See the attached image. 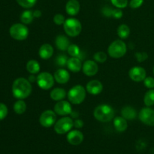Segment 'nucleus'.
<instances>
[{
  "mask_svg": "<svg viewBox=\"0 0 154 154\" xmlns=\"http://www.w3.org/2000/svg\"><path fill=\"white\" fill-rule=\"evenodd\" d=\"M32 90L29 81L23 78H19L15 80L12 85V93L18 99H24L30 96Z\"/></svg>",
  "mask_w": 154,
  "mask_h": 154,
  "instance_id": "nucleus-1",
  "label": "nucleus"
},
{
  "mask_svg": "<svg viewBox=\"0 0 154 154\" xmlns=\"http://www.w3.org/2000/svg\"><path fill=\"white\" fill-rule=\"evenodd\" d=\"M95 118L102 123H108L112 120L114 117V111L112 107L106 104L99 105L93 111Z\"/></svg>",
  "mask_w": 154,
  "mask_h": 154,
  "instance_id": "nucleus-2",
  "label": "nucleus"
},
{
  "mask_svg": "<svg viewBox=\"0 0 154 154\" xmlns=\"http://www.w3.org/2000/svg\"><path fill=\"white\" fill-rule=\"evenodd\" d=\"M87 90L81 85H75L69 90L67 96L69 101L73 105H80L85 99Z\"/></svg>",
  "mask_w": 154,
  "mask_h": 154,
  "instance_id": "nucleus-3",
  "label": "nucleus"
},
{
  "mask_svg": "<svg viewBox=\"0 0 154 154\" xmlns=\"http://www.w3.org/2000/svg\"><path fill=\"white\" fill-rule=\"evenodd\" d=\"M63 29L66 35L71 37H76L82 31V25L79 20L72 17L66 20L63 24Z\"/></svg>",
  "mask_w": 154,
  "mask_h": 154,
  "instance_id": "nucleus-4",
  "label": "nucleus"
},
{
  "mask_svg": "<svg viewBox=\"0 0 154 154\" xmlns=\"http://www.w3.org/2000/svg\"><path fill=\"white\" fill-rule=\"evenodd\" d=\"M127 47L123 41L116 40L109 45L108 49V55L114 59H119L123 57L126 54Z\"/></svg>",
  "mask_w": 154,
  "mask_h": 154,
  "instance_id": "nucleus-5",
  "label": "nucleus"
},
{
  "mask_svg": "<svg viewBox=\"0 0 154 154\" xmlns=\"http://www.w3.org/2000/svg\"><path fill=\"white\" fill-rule=\"evenodd\" d=\"M11 36L17 41H23L29 36V29L23 23H15L11 26L9 30Z\"/></svg>",
  "mask_w": 154,
  "mask_h": 154,
  "instance_id": "nucleus-6",
  "label": "nucleus"
},
{
  "mask_svg": "<svg viewBox=\"0 0 154 154\" xmlns=\"http://www.w3.org/2000/svg\"><path fill=\"white\" fill-rule=\"evenodd\" d=\"M74 126V120L72 117H62L56 122L54 124V130L57 134L63 135L69 132Z\"/></svg>",
  "mask_w": 154,
  "mask_h": 154,
  "instance_id": "nucleus-7",
  "label": "nucleus"
},
{
  "mask_svg": "<svg viewBox=\"0 0 154 154\" xmlns=\"http://www.w3.org/2000/svg\"><path fill=\"white\" fill-rule=\"evenodd\" d=\"M54 77L49 72H42L37 76L36 82L38 86L44 90H48L54 87Z\"/></svg>",
  "mask_w": 154,
  "mask_h": 154,
  "instance_id": "nucleus-8",
  "label": "nucleus"
},
{
  "mask_svg": "<svg viewBox=\"0 0 154 154\" xmlns=\"http://www.w3.org/2000/svg\"><path fill=\"white\" fill-rule=\"evenodd\" d=\"M57 122V114L52 110H46L42 113L39 117L41 126L45 128H50L54 126Z\"/></svg>",
  "mask_w": 154,
  "mask_h": 154,
  "instance_id": "nucleus-9",
  "label": "nucleus"
},
{
  "mask_svg": "<svg viewBox=\"0 0 154 154\" xmlns=\"http://www.w3.org/2000/svg\"><path fill=\"white\" fill-rule=\"evenodd\" d=\"M138 118L144 124L154 126V109L150 107L142 108L138 114Z\"/></svg>",
  "mask_w": 154,
  "mask_h": 154,
  "instance_id": "nucleus-10",
  "label": "nucleus"
},
{
  "mask_svg": "<svg viewBox=\"0 0 154 154\" xmlns=\"http://www.w3.org/2000/svg\"><path fill=\"white\" fill-rule=\"evenodd\" d=\"M54 111L57 115L67 116L72 112V105L68 101L61 100L57 102L54 105Z\"/></svg>",
  "mask_w": 154,
  "mask_h": 154,
  "instance_id": "nucleus-11",
  "label": "nucleus"
},
{
  "mask_svg": "<svg viewBox=\"0 0 154 154\" xmlns=\"http://www.w3.org/2000/svg\"><path fill=\"white\" fill-rule=\"evenodd\" d=\"M146 71L144 68L141 66H135L132 67L129 72V76L131 80L135 82H141L144 81L146 78Z\"/></svg>",
  "mask_w": 154,
  "mask_h": 154,
  "instance_id": "nucleus-12",
  "label": "nucleus"
},
{
  "mask_svg": "<svg viewBox=\"0 0 154 154\" xmlns=\"http://www.w3.org/2000/svg\"><path fill=\"white\" fill-rule=\"evenodd\" d=\"M82 71L85 75L88 77H93L98 73L99 66L96 61L87 60L84 63L82 66Z\"/></svg>",
  "mask_w": 154,
  "mask_h": 154,
  "instance_id": "nucleus-13",
  "label": "nucleus"
},
{
  "mask_svg": "<svg viewBox=\"0 0 154 154\" xmlns=\"http://www.w3.org/2000/svg\"><path fill=\"white\" fill-rule=\"evenodd\" d=\"M86 90L90 94L93 95V96H96L102 93V90H103V85L98 80H92L87 83Z\"/></svg>",
  "mask_w": 154,
  "mask_h": 154,
  "instance_id": "nucleus-14",
  "label": "nucleus"
},
{
  "mask_svg": "<svg viewBox=\"0 0 154 154\" xmlns=\"http://www.w3.org/2000/svg\"><path fill=\"white\" fill-rule=\"evenodd\" d=\"M67 141L72 145H79L84 141V135L81 131H70L67 135Z\"/></svg>",
  "mask_w": 154,
  "mask_h": 154,
  "instance_id": "nucleus-15",
  "label": "nucleus"
},
{
  "mask_svg": "<svg viewBox=\"0 0 154 154\" xmlns=\"http://www.w3.org/2000/svg\"><path fill=\"white\" fill-rule=\"evenodd\" d=\"M54 79L58 84H64L69 82L70 79V74L67 70L64 69H60L54 73Z\"/></svg>",
  "mask_w": 154,
  "mask_h": 154,
  "instance_id": "nucleus-16",
  "label": "nucleus"
},
{
  "mask_svg": "<svg viewBox=\"0 0 154 154\" xmlns=\"http://www.w3.org/2000/svg\"><path fill=\"white\" fill-rule=\"evenodd\" d=\"M67 68L74 73L79 72L82 69V62L81 59L78 57H71L68 60L67 63Z\"/></svg>",
  "mask_w": 154,
  "mask_h": 154,
  "instance_id": "nucleus-17",
  "label": "nucleus"
},
{
  "mask_svg": "<svg viewBox=\"0 0 154 154\" xmlns=\"http://www.w3.org/2000/svg\"><path fill=\"white\" fill-rule=\"evenodd\" d=\"M81 5L78 0H69L66 5V13L70 16H75L80 11Z\"/></svg>",
  "mask_w": 154,
  "mask_h": 154,
  "instance_id": "nucleus-18",
  "label": "nucleus"
},
{
  "mask_svg": "<svg viewBox=\"0 0 154 154\" xmlns=\"http://www.w3.org/2000/svg\"><path fill=\"white\" fill-rule=\"evenodd\" d=\"M54 51V50L52 45H50V44H44L39 48V57L45 60H48L53 56Z\"/></svg>",
  "mask_w": 154,
  "mask_h": 154,
  "instance_id": "nucleus-19",
  "label": "nucleus"
},
{
  "mask_svg": "<svg viewBox=\"0 0 154 154\" xmlns=\"http://www.w3.org/2000/svg\"><path fill=\"white\" fill-rule=\"evenodd\" d=\"M55 45L57 49L61 51H67L70 45V42L66 36L63 35H59L55 39Z\"/></svg>",
  "mask_w": 154,
  "mask_h": 154,
  "instance_id": "nucleus-20",
  "label": "nucleus"
},
{
  "mask_svg": "<svg viewBox=\"0 0 154 154\" xmlns=\"http://www.w3.org/2000/svg\"><path fill=\"white\" fill-rule=\"evenodd\" d=\"M121 115L126 120H133L137 117V111L131 106H125L121 110Z\"/></svg>",
  "mask_w": 154,
  "mask_h": 154,
  "instance_id": "nucleus-21",
  "label": "nucleus"
},
{
  "mask_svg": "<svg viewBox=\"0 0 154 154\" xmlns=\"http://www.w3.org/2000/svg\"><path fill=\"white\" fill-rule=\"evenodd\" d=\"M114 126L119 132H123L127 129V120L123 117H117L114 119Z\"/></svg>",
  "mask_w": 154,
  "mask_h": 154,
  "instance_id": "nucleus-22",
  "label": "nucleus"
},
{
  "mask_svg": "<svg viewBox=\"0 0 154 154\" xmlns=\"http://www.w3.org/2000/svg\"><path fill=\"white\" fill-rule=\"evenodd\" d=\"M66 96H67V93L63 88H55L51 90V93H50L51 99L56 101V102L63 100L66 97Z\"/></svg>",
  "mask_w": 154,
  "mask_h": 154,
  "instance_id": "nucleus-23",
  "label": "nucleus"
},
{
  "mask_svg": "<svg viewBox=\"0 0 154 154\" xmlns=\"http://www.w3.org/2000/svg\"><path fill=\"white\" fill-rule=\"evenodd\" d=\"M26 69L30 74H32V75H35V74L38 73L40 72L41 67L38 62L34 60H31L27 63Z\"/></svg>",
  "mask_w": 154,
  "mask_h": 154,
  "instance_id": "nucleus-24",
  "label": "nucleus"
},
{
  "mask_svg": "<svg viewBox=\"0 0 154 154\" xmlns=\"http://www.w3.org/2000/svg\"><path fill=\"white\" fill-rule=\"evenodd\" d=\"M34 15H33V11L30 10L24 11L20 15V20L23 24H30L34 20Z\"/></svg>",
  "mask_w": 154,
  "mask_h": 154,
  "instance_id": "nucleus-25",
  "label": "nucleus"
},
{
  "mask_svg": "<svg viewBox=\"0 0 154 154\" xmlns=\"http://www.w3.org/2000/svg\"><path fill=\"white\" fill-rule=\"evenodd\" d=\"M67 51L72 57H78L81 60V57H83L82 52L80 50L79 47L77 45H75V44H72V45H69Z\"/></svg>",
  "mask_w": 154,
  "mask_h": 154,
  "instance_id": "nucleus-26",
  "label": "nucleus"
},
{
  "mask_svg": "<svg viewBox=\"0 0 154 154\" xmlns=\"http://www.w3.org/2000/svg\"><path fill=\"white\" fill-rule=\"evenodd\" d=\"M117 35L121 39H126L130 35V29L126 24H122L117 29Z\"/></svg>",
  "mask_w": 154,
  "mask_h": 154,
  "instance_id": "nucleus-27",
  "label": "nucleus"
},
{
  "mask_svg": "<svg viewBox=\"0 0 154 154\" xmlns=\"http://www.w3.org/2000/svg\"><path fill=\"white\" fill-rule=\"evenodd\" d=\"M14 110L17 114H23L26 110V104L23 99H19L14 105Z\"/></svg>",
  "mask_w": 154,
  "mask_h": 154,
  "instance_id": "nucleus-28",
  "label": "nucleus"
},
{
  "mask_svg": "<svg viewBox=\"0 0 154 154\" xmlns=\"http://www.w3.org/2000/svg\"><path fill=\"white\" fill-rule=\"evenodd\" d=\"M144 102L147 107H151L154 105V90L150 89L145 93L144 97Z\"/></svg>",
  "mask_w": 154,
  "mask_h": 154,
  "instance_id": "nucleus-29",
  "label": "nucleus"
},
{
  "mask_svg": "<svg viewBox=\"0 0 154 154\" xmlns=\"http://www.w3.org/2000/svg\"><path fill=\"white\" fill-rule=\"evenodd\" d=\"M68 60H69V58L67 57V56L65 55V54H60L56 58V64L60 67L63 68L67 66Z\"/></svg>",
  "mask_w": 154,
  "mask_h": 154,
  "instance_id": "nucleus-30",
  "label": "nucleus"
},
{
  "mask_svg": "<svg viewBox=\"0 0 154 154\" xmlns=\"http://www.w3.org/2000/svg\"><path fill=\"white\" fill-rule=\"evenodd\" d=\"M17 2L24 8H31L36 4L37 0H16Z\"/></svg>",
  "mask_w": 154,
  "mask_h": 154,
  "instance_id": "nucleus-31",
  "label": "nucleus"
},
{
  "mask_svg": "<svg viewBox=\"0 0 154 154\" xmlns=\"http://www.w3.org/2000/svg\"><path fill=\"white\" fill-rule=\"evenodd\" d=\"M93 59L95 60V61L98 62V63H103L106 61L107 59H108V57H107V54L105 52H103V51H99V52L96 53L94 54Z\"/></svg>",
  "mask_w": 154,
  "mask_h": 154,
  "instance_id": "nucleus-32",
  "label": "nucleus"
},
{
  "mask_svg": "<svg viewBox=\"0 0 154 154\" xmlns=\"http://www.w3.org/2000/svg\"><path fill=\"white\" fill-rule=\"evenodd\" d=\"M111 2L117 8H124L128 5V0H111Z\"/></svg>",
  "mask_w": 154,
  "mask_h": 154,
  "instance_id": "nucleus-33",
  "label": "nucleus"
},
{
  "mask_svg": "<svg viewBox=\"0 0 154 154\" xmlns=\"http://www.w3.org/2000/svg\"><path fill=\"white\" fill-rule=\"evenodd\" d=\"M135 57L138 63H143L148 58V54L146 52H137L135 53Z\"/></svg>",
  "mask_w": 154,
  "mask_h": 154,
  "instance_id": "nucleus-34",
  "label": "nucleus"
},
{
  "mask_svg": "<svg viewBox=\"0 0 154 154\" xmlns=\"http://www.w3.org/2000/svg\"><path fill=\"white\" fill-rule=\"evenodd\" d=\"M65 21H66V18H65V17L63 16V14H56L55 16L54 17V22L55 23V24H57V25H63Z\"/></svg>",
  "mask_w": 154,
  "mask_h": 154,
  "instance_id": "nucleus-35",
  "label": "nucleus"
},
{
  "mask_svg": "<svg viewBox=\"0 0 154 154\" xmlns=\"http://www.w3.org/2000/svg\"><path fill=\"white\" fill-rule=\"evenodd\" d=\"M144 84L147 88L153 89L154 88V78L152 77H146L144 80Z\"/></svg>",
  "mask_w": 154,
  "mask_h": 154,
  "instance_id": "nucleus-36",
  "label": "nucleus"
},
{
  "mask_svg": "<svg viewBox=\"0 0 154 154\" xmlns=\"http://www.w3.org/2000/svg\"><path fill=\"white\" fill-rule=\"evenodd\" d=\"M8 115V108L5 104L0 103V120H3Z\"/></svg>",
  "mask_w": 154,
  "mask_h": 154,
  "instance_id": "nucleus-37",
  "label": "nucleus"
},
{
  "mask_svg": "<svg viewBox=\"0 0 154 154\" xmlns=\"http://www.w3.org/2000/svg\"><path fill=\"white\" fill-rule=\"evenodd\" d=\"M144 3V0H131L129 2V7L132 8H138Z\"/></svg>",
  "mask_w": 154,
  "mask_h": 154,
  "instance_id": "nucleus-38",
  "label": "nucleus"
},
{
  "mask_svg": "<svg viewBox=\"0 0 154 154\" xmlns=\"http://www.w3.org/2000/svg\"><path fill=\"white\" fill-rule=\"evenodd\" d=\"M123 15V13L120 8H116L114 9V11H113L112 17L115 19H120V18H122Z\"/></svg>",
  "mask_w": 154,
  "mask_h": 154,
  "instance_id": "nucleus-39",
  "label": "nucleus"
},
{
  "mask_svg": "<svg viewBox=\"0 0 154 154\" xmlns=\"http://www.w3.org/2000/svg\"><path fill=\"white\" fill-rule=\"evenodd\" d=\"M113 11H114V9H112L110 7H107L106 6V7H104L103 8H102V14H103L105 17H112Z\"/></svg>",
  "mask_w": 154,
  "mask_h": 154,
  "instance_id": "nucleus-40",
  "label": "nucleus"
},
{
  "mask_svg": "<svg viewBox=\"0 0 154 154\" xmlns=\"http://www.w3.org/2000/svg\"><path fill=\"white\" fill-rule=\"evenodd\" d=\"M74 126L77 129H81L84 126V122L83 120H81V119H78L77 118L76 120L74 121Z\"/></svg>",
  "mask_w": 154,
  "mask_h": 154,
  "instance_id": "nucleus-41",
  "label": "nucleus"
},
{
  "mask_svg": "<svg viewBox=\"0 0 154 154\" xmlns=\"http://www.w3.org/2000/svg\"><path fill=\"white\" fill-rule=\"evenodd\" d=\"M42 11L39 10H35L33 11V15H34V17L35 18H39L41 16H42Z\"/></svg>",
  "mask_w": 154,
  "mask_h": 154,
  "instance_id": "nucleus-42",
  "label": "nucleus"
},
{
  "mask_svg": "<svg viewBox=\"0 0 154 154\" xmlns=\"http://www.w3.org/2000/svg\"><path fill=\"white\" fill-rule=\"evenodd\" d=\"M36 79H37V77L34 76V75H32L29 77V81L30 83H33L35 81H36Z\"/></svg>",
  "mask_w": 154,
  "mask_h": 154,
  "instance_id": "nucleus-43",
  "label": "nucleus"
},
{
  "mask_svg": "<svg viewBox=\"0 0 154 154\" xmlns=\"http://www.w3.org/2000/svg\"><path fill=\"white\" fill-rule=\"evenodd\" d=\"M153 74H154V67H153Z\"/></svg>",
  "mask_w": 154,
  "mask_h": 154,
  "instance_id": "nucleus-44",
  "label": "nucleus"
}]
</instances>
